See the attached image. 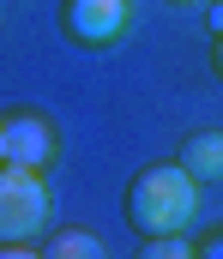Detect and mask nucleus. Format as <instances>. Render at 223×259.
<instances>
[{"mask_svg": "<svg viewBox=\"0 0 223 259\" xmlns=\"http://www.w3.org/2000/svg\"><path fill=\"white\" fill-rule=\"evenodd\" d=\"M199 211V181L187 175V163H151L127 181L121 217L133 235H187Z\"/></svg>", "mask_w": 223, "mask_h": 259, "instance_id": "f257e3e1", "label": "nucleus"}, {"mask_svg": "<svg viewBox=\"0 0 223 259\" xmlns=\"http://www.w3.org/2000/svg\"><path fill=\"white\" fill-rule=\"evenodd\" d=\"M181 163L193 181H223V133H193L181 139Z\"/></svg>", "mask_w": 223, "mask_h": 259, "instance_id": "39448f33", "label": "nucleus"}, {"mask_svg": "<svg viewBox=\"0 0 223 259\" xmlns=\"http://www.w3.org/2000/svg\"><path fill=\"white\" fill-rule=\"evenodd\" d=\"M193 247L181 241V235H145V247H139V259H187Z\"/></svg>", "mask_w": 223, "mask_h": 259, "instance_id": "0eeeda50", "label": "nucleus"}, {"mask_svg": "<svg viewBox=\"0 0 223 259\" xmlns=\"http://www.w3.org/2000/svg\"><path fill=\"white\" fill-rule=\"evenodd\" d=\"M61 30L78 49H109L127 30V0H61Z\"/></svg>", "mask_w": 223, "mask_h": 259, "instance_id": "20e7f679", "label": "nucleus"}, {"mask_svg": "<svg viewBox=\"0 0 223 259\" xmlns=\"http://www.w3.org/2000/svg\"><path fill=\"white\" fill-rule=\"evenodd\" d=\"M211 66H217V78H223V36L211 42Z\"/></svg>", "mask_w": 223, "mask_h": 259, "instance_id": "1a4fd4ad", "label": "nucleus"}, {"mask_svg": "<svg viewBox=\"0 0 223 259\" xmlns=\"http://www.w3.org/2000/svg\"><path fill=\"white\" fill-rule=\"evenodd\" d=\"M36 253L42 259H103V241H97L91 229H61V235L36 241Z\"/></svg>", "mask_w": 223, "mask_h": 259, "instance_id": "423d86ee", "label": "nucleus"}, {"mask_svg": "<svg viewBox=\"0 0 223 259\" xmlns=\"http://www.w3.org/2000/svg\"><path fill=\"white\" fill-rule=\"evenodd\" d=\"M205 24H211V36H223V0H211V12H205Z\"/></svg>", "mask_w": 223, "mask_h": 259, "instance_id": "6e6552de", "label": "nucleus"}, {"mask_svg": "<svg viewBox=\"0 0 223 259\" xmlns=\"http://www.w3.org/2000/svg\"><path fill=\"white\" fill-rule=\"evenodd\" d=\"M49 217H55V193L42 169L0 163V247H36L49 235Z\"/></svg>", "mask_w": 223, "mask_h": 259, "instance_id": "f03ea898", "label": "nucleus"}, {"mask_svg": "<svg viewBox=\"0 0 223 259\" xmlns=\"http://www.w3.org/2000/svg\"><path fill=\"white\" fill-rule=\"evenodd\" d=\"M0 163L49 169V163H55V121L36 115V109H12V115H0Z\"/></svg>", "mask_w": 223, "mask_h": 259, "instance_id": "7ed1b4c3", "label": "nucleus"}]
</instances>
